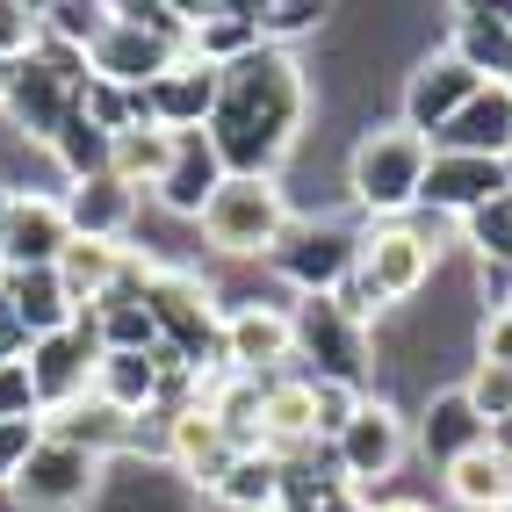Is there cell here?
<instances>
[{
  "mask_svg": "<svg viewBox=\"0 0 512 512\" xmlns=\"http://www.w3.org/2000/svg\"><path fill=\"white\" fill-rule=\"evenodd\" d=\"M260 440L275 455L311 448V440H318V412H311V383H303V375H275V383H267V397H260Z\"/></svg>",
  "mask_w": 512,
  "mask_h": 512,
  "instance_id": "obj_25",
  "label": "cell"
},
{
  "mask_svg": "<svg viewBox=\"0 0 512 512\" xmlns=\"http://www.w3.org/2000/svg\"><path fill=\"white\" fill-rule=\"evenodd\" d=\"M37 440H44V419H0V491L15 484V469L29 462Z\"/></svg>",
  "mask_w": 512,
  "mask_h": 512,
  "instance_id": "obj_39",
  "label": "cell"
},
{
  "mask_svg": "<svg viewBox=\"0 0 512 512\" xmlns=\"http://www.w3.org/2000/svg\"><path fill=\"white\" fill-rule=\"evenodd\" d=\"M94 311V332H101V354H152L159 347V325H152V311L138 296H101V303H87Z\"/></svg>",
  "mask_w": 512,
  "mask_h": 512,
  "instance_id": "obj_29",
  "label": "cell"
},
{
  "mask_svg": "<svg viewBox=\"0 0 512 512\" xmlns=\"http://www.w3.org/2000/svg\"><path fill=\"white\" fill-rule=\"evenodd\" d=\"M311 116V80H303L296 51L253 44L246 58L217 65V109L202 138L217 145L224 174H253V181H282V159L303 138Z\"/></svg>",
  "mask_w": 512,
  "mask_h": 512,
  "instance_id": "obj_1",
  "label": "cell"
},
{
  "mask_svg": "<svg viewBox=\"0 0 512 512\" xmlns=\"http://www.w3.org/2000/svg\"><path fill=\"white\" fill-rule=\"evenodd\" d=\"M296 361V339H289V311L282 303H231L224 311V368L231 375H253V383H275Z\"/></svg>",
  "mask_w": 512,
  "mask_h": 512,
  "instance_id": "obj_12",
  "label": "cell"
},
{
  "mask_svg": "<svg viewBox=\"0 0 512 512\" xmlns=\"http://www.w3.org/2000/svg\"><path fill=\"white\" fill-rule=\"evenodd\" d=\"M8 80H15V58H0V101H8Z\"/></svg>",
  "mask_w": 512,
  "mask_h": 512,
  "instance_id": "obj_46",
  "label": "cell"
},
{
  "mask_svg": "<svg viewBox=\"0 0 512 512\" xmlns=\"http://www.w3.org/2000/svg\"><path fill=\"white\" fill-rule=\"evenodd\" d=\"M275 476H282V455L275 448H246V455H231V469L217 476V505L224 512H267L275 505Z\"/></svg>",
  "mask_w": 512,
  "mask_h": 512,
  "instance_id": "obj_27",
  "label": "cell"
},
{
  "mask_svg": "<svg viewBox=\"0 0 512 512\" xmlns=\"http://www.w3.org/2000/svg\"><path fill=\"white\" fill-rule=\"evenodd\" d=\"M37 8H22V0H0V58H29L37 51Z\"/></svg>",
  "mask_w": 512,
  "mask_h": 512,
  "instance_id": "obj_40",
  "label": "cell"
},
{
  "mask_svg": "<svg viewBox=\"0 0 512 512\" xmlns=\"http://www.w3.org/2000/svg\"><path fill=\"white\" fill-rule=\"evenodd\" d=\"M44 433L65 440V448H87L94 462L138 448V419L116 412V404H101V397H80V404H65V412H44Z\"/></svg>",
  "mask_w": 512,
  "mask_h": 512,
  "instance_id": "obj_22",
  "label": "cell"
},
{
  "mask_svg": "<svg viewBox=\"0 0 512 512\" xmlns=\"http://www.w3.org/2000/svg\"><path fill=\"white\" fill-rule=\"evenodd\" d=\"M498 318H512V289H505V296H498Z\"/></svg>",
  "mask_w": 512,
  "mask_h": 512,
  "instance_id": "obj_47",
  "label": "cell"
},
{
  "mask_svg": "<svg viewBox=\"0 0 512 512\" xmlns=\"http://www.w3.org/2000/svg\"><path fill=\"white\" fill-rule=\"evenodd\" d=\"M311 383V375H303ZM368 390H347V383H311V412H318V440H339V426H347L361 412Z\"/></svg>",
  "mask_w": 512,
  "mask_h": 512,
  "instance_id": "obj_38",
  "label": "cell"
},
{
  "mask_svg": "<svg viewBox=\"0 0 512 512\" xmlns=\"http://www.w3.org/2000/svg\"><path fill=\"white\" fill-rule=\"evenodd\" d=\"M145 311L159 325V347L188 375H217L224 368V311H217V289L202 282L195 267H159L152 289H145Z\"/></svg>",
  "mask_w": 512,
  "mask_h": 512,
  "instance_id": "obj_3",
  "label": "cell"
},
{
  "mask_svg": "<svg viewBox=\"0 0 512 512\" xmlns=\"http://www.w3.org/2000/svg\"><path fill=\"white\" fill-rule=\"evenodd\" d=\"M116 267H123V246H101V238H73V246L58 253V282H65V296H73L80 311H87V303L109 296Z\"/></svg>",
  "mask_w": 512,
  "mask_h": 512,
  "instance_id": "obj_28",
  "label": "cell"
},
{
  "mask_svg": "<svg viewBox=\"0 0 512 512\" xmlns=\"http://www.w3.org/2000/svg\"><path fill=\"white\" fill-rule=\"evenodd\" d=\"M462 246L484 260V267H505V260H512V188L491 195L484 210H469V217H462Z\"/></svg>",
  "mask_w": 512,
  "mask_h": 512,
  "instance_id": "obj_35",
  "label": "cell"
},
{
  "mask_svg": "<svg viewBox=\"0 0 512 512\" xmlns=\"http://www.w3.org/2000/svg\"><path fill=\"white\" fill-rule=\"evenodd\" d=\"M476 361H484V368H512V318L484 311V325H476Z\"/></svg>",
  "mask_w": 512,
  "mask_h": 512,
  "instance_id": "obj_42",
  "label": "cell"
},
{
  "mask_svg": "<svg viewBox=\"0 0 512 512\" xmlns=\"http://www.w3.org/2000/svg\"><path fill=\"white\" fill-rule=\"evenodd\" d=\"M289 339H296V361H303L296 375L368 390V375H375V332L354 325L332 296H296L289 303Z\"/></svg>",
  "mask_w": 512,
  "mask_h": 512,
  "instance_id": "obj_4",
  "label": "cell"
},
{
  "mask_svg": "<svg viewBox=\"0 0 512 512\" xmlns=\"http://www.w3.org/2000/svg\"><path fill=\"white\" fill-rule=\"evenodd\" d=\"M109 130H94L80 109L73 116H65V130H58V138H51V159H58V174H65V188H73V181H94V174H109Z\"/></svg>",
  "mask_w": 512,
  "mask_h": 512,
  "instance_id": "obj_32",
  "label": "cell"
},
{
  "mask_svg": "<svg viewBox=\"0 0 512 512\" xmlns=\"http://www.w3.org/2000/svg\"><path fill=\"white\" fill-rule=\"evenodd\" d=\"M505 174H512V159H505Z\"/></svg>",
  "mask_w": 512,
  "mask_h": 512,
  "instance_id": "obj_49",
  "label": "cell"
},
{
  "mask_svg": "<svg viewBox=\"0 0 512 512\" xmlns=\"http://www.w3.org/2000/svg\"><path fill=\"white\" fill-rule=\"evenodd\" d=\"M491 440V426L476 419V404L462 397V390H433L426 397V412H419V448H426V462H462V455H476Z\"/></svg>",
  "mask_w": 512,
  "mask_h": 512,
  "instance_id": "obj_23",
  "label": "cell"
},
{
  "mask_svg": "<svg viewBox=\"0 0 512 512\" xmlns=\"http://www.w3.org/2000/svg\"><path fill=\"white\" fill-rule=\"evenodd\" d=\"M375 512H433V505H419V498H390V505H375Z\"/></svg>",
  "mask_w": 512,
  "mask_h": 512,
  "instance_id": "obj_45",
  "label": "cell"
},
{
  "mask_svg": "<svg viewBox=\"0 0 512 512\" xmlns=\"http://www.w3.org/2000/svg\"><path fill=\"white\" fill-rule=\"evenodd\" d=\"M448 51L484 87H512V8H455V44Z\"/></svg>",
  "mask_w": 512,
  "mask_h": 512,
  "instance_id": "obj_21",
  "label": "cell"
},
{
  "mask_svg": "<svg viewBox=\"0 0 512 512\" xmlns=\"http://www.w3.org/2000/svg\"><path fill=\"white\" fill-rule=\"evenodd\" d=\"M505 188H512L505 159H462V152H433V159H426V188H419V202L462 224L469 210H484V202H491V195H505Z\"/></svg>",
  "mask_w": 512,
  "mask_h": 512,
  "instance_id": "obj_17",
  "label": "cell"
},
{
  "mask_svg": "<svg viewBox=\"0 0 512 512\" xmlns=\"http://www.w3.org/2000/svg\"><path fill=\"white\" fill-rule=\"evenodd\" d=\"M94 498H101V462L87 448L51 440V433L29 448V462L15 469V484H8L15 512H87Z\"/></svg>",
  "mask_w": 512,
  "mask_h": 512,
  "instance_id": "obj_7",
  "label": "cell"
},
{
  "mask_svg": "<svg viewBox=\"0 0 512 512\" xmlns=\"http://www.w3.org/2000/svg\"><path fill=\"white\" fill-rule=\"evenodd\" d=\"M462 397L476 404V419H484V426H505L512 419V368H484V361H476V375L462 383Z\"/></svg>",
  "mask_w": 512,
  "mask_h": 512,
  "instance_id": "obj_37",
  "label": "cell"
},
{
  "mask_svg": "<svg viewBox=\"0 0 512 512\" xmlns=\"http://www.w3.org/2000/svg\"><path fill=\"white\" fill-rule=\"evenodd\" d=\"M476 87H484V80H476L455 51H426L412 73H404V116H397V123H404V130H419V138H433V130L448 123Z\"/></svg>",
  "mask_w": 512,
  "mask_h": 512,
  "instance_id": "obj_14",
  "label": "cell"
},
{
  "mask_svg": "<svg viewBox=\"0 0 512 512\" xmlns=\"http://www.w3.org/2000/svg\"><path fill=\"white\" fill-rule=\"evenodd\" d=\"M166 159H174V138H166L159 123H138V130H123V138L109 145V174L123 181V188H159V174H166Z\"/></svg>",
  "mask_w": 512,
  "mask_h": 512,
  "instance_id": "obj_30",
  "label": "cell"
},
{
  "mask_svg": "<svg viewBox=\"0 0 512 512\" xmlns=\"http://www.w3.org/2000/svg\"><path fill=\"white\" fill-rule=\"evenodd\" d=\"M267 512H275V505H267Z\"/></svg>",
  "mask_w": 512,
  "mask_h": 512,
  "instance_id": "obj_51",
  "label": "cell"
},
{
  "mask_svg": "<svg viewBox=\"0 0 512 512\" xmlns=\"http://www.w3.org/2000/svg\"><path fill=\"white\" fill-rule=\"evenodd\" d=\"M354 275L383 296V311H390V303H412L426 289V275H433V238L412 231V224H368Z\"/></svg>",
  "mask_w": 512,
  "mask_h": 512,
  "instance_id": "obj_11",
  "label": "cell"
},
{
  "mask_svg": "<svg viewBox=\"0 0 512 512\" xmlns=\"http://www.w3.org/2000/svg\"><path fill=\"white\" fill-rule=\"evenodd\" d=\"M448 498L469 505V512H498V505H512V462H498L491 448H476V455L448 462Z\"/></svg>",
  "mask_w": 512,
  "mask_h": 512,
  "instance_id": "obj_31",
  "label": "cell"
},
{
  "mask_svg": "<svg viewBox=\"0 0 512 512\" xmlns=\"http://www.w3.org/2000/svg\"><path fill=\"white\" fill-rule=\"evenodd\" d=\"M94 361H101L94 311H80L73 325L51 332V339H29V383H37V404H44V412H65V404H80V397H87Z\"/></svg>",
  "mask_w": 512,
  "mask_h": 512,
  "instance_id": "obj_10",
  "label": "cell"
},
{
  "mask_svg": "<svg viewBox=\"0 0 512 512\" xmlns=\"http://www.w3.org/2000/svg\"><path fill=\"white\" fill-rule=\"evenodd\" d=\"M8 195H15V188H8V181H0V210H8Z\"/></svg>",
  "mask_w": 512,
  "mask_h": 512,
  "instance_id": "obj_48",
  "label": "cell"
},
{
  "mask_svg": "<svg viewBox=\"0 0 512 512\" xmlns=\"http://www.w3.org/2000/svg\"><path fill=\"white\" fill-rule=\"evenodd\" d=\"M0 419H44L37 383H29V361H8V368H0Z\"/></svg>",
  "mask_w": 512,
  "mask_h": 512,
  "instance_id": "obj_41",
  "label": "cell"
},
{
  "mask_svg": "<svg viewBox=\"0 0 512 512\" xmlns=\"http://www.w3.org/2000/svg\"><path fill=\"white\" fill-rule=\"evenodd\" d=\"M37 29L51 44H65V51H94L101 44V29H109V8L101 0H51V8H37Z\"/></svg>",
  "mask_w": 512,
  "mask_h": 512,
  "instance_id": "obj_33",
  "label": "cell"
},
{
  "mask_svg": "<svg viewBox=\"0 0 512 512\" xmlns=\"http://www.w3.org/2000/svg\"><path fill=\"white\" fill-rule=\"evenodd\" d=\"M498 512H512V505H498Z\"/></svg>",
  "mask_w": 512,
  "mask_h": 512,
  "instance_id": "obj_50",
  "label": "cell"
},
{
  "mask_svg": "<svg viewBox=\"0 0 512 512\" xmlns=\"http://www.w3.org/2000/svg\"><path fill=\"white\" fill-rule=\"evenodd\" d=\"M8 361H29V332H22L8 311H0V368H8Z\"/></svg>",
  "mask_w": 512,
  "mask_h": 512,
  "instance_id": "obj_43",
  "label": "cell"
},
{
  "mask_svg": "<svg viewBox=\"0 0 512 512\" xmlns=\"http://www.w3.org/2000/svg\"><path fill=\"white\" fill-rule=\"evenodd\" d=\"M181 51L174 44H159V37H145L138 22H123V15H109V29H101V44L87 51V80H116V87H152L166 65H174Z\"/></svg>",
  "mask_w": 512,
  "mask_h": 512,
  "instance_id": "obj_19",
  "label": "cell"
},
{
  "mask_svg": "<svg viewBox=\"0 0 512 512\" xmlns=\"http://www.w3.org/2000/svg\"><path fill=\"white\" fill-rule=\"evenodd\" d=\"M202 238L231 260H267L275 238L289 231V188L282 181H253V174H224V188L210 195V210L195 217Z\"/></svg>",
  "mask_w": 512,
  "mask_h": 512,
  "instance_id": "obj_5",
  "label": "cell"
},
{
  "mask_svg": "<svg viewBox=\"0 0 512 512\" xmlns=\"http://www.w3.org/2000/svg\"><path fill=\"white\" fill-rule=\"evenodd\" d=\"M210 109H217V65H202V58H174V65L145 87V116L166 130V138L210 130Z\"/></svg>",
  "mask_w": 512,
  "mask_h": 512,
  "instance_id": "obj_15",
  "label": "cell"
},
{
  "mask_svg": "<svg viewBox=\"0 0 512 512\" xmlns=\"http://www.w3.org/2000/svg\"><path fill=\"white\" fill-rule=\"evenodd\" d=\"M426 159L433 145L404 123H368L354 138V159H347V188L361 202V217L375 224H404V210H419V188H426Z\"/></svg>",
  "mask_w": 512,
  "mask_h": 512,
  "instance_id": "obj_2",
  "label": "cell"
},
{
  "mask_svg": "<svg viewBox=\"0 0 512 512\" xmlns=\"http://www.w3.org/2000/svg\"><path fill=\"white\" fill-rule=\"evenodd\" d=\"M8 318L29 332V339H51L80 318V303L65 296L58 267H22V275H8Z\"/></svg>",
  "mask_w": 512,
  "mask_h": 512,
  "instance_id": "obj_24",
  "label": "cell"
},
{
  "mask_svg": "<svg viewBox=\"0 0 512 512\" xmlns=\"http://www.w3.org/2000/svg\"><path fill=\"white\" fill-rule=\"evenodd\" d=\"M426 145L462 152V159H512V87H476Z\"/></svg>",
  "mask_w": 512,
  "mask_h": 512,
  "instance_id": "obj_16",
  "label": "cell"
},
{
  "mask_svg": "<svg viewBox=\"0 0 512 512\" xmlns=\"http://www.w3.org/2000/svg\"><path fill=\"white\" fill-rule=\"evenodd\" d=\"M80 116H87L94 130H109V138L152 123V116H145V94H138V87H116V80H87V87H80Z\"/></svg>",
  "mask_w": 512,
  "mask_h": 512,
  "instance_id": "obj_34",
  "label": "cell"
},
{
  "mask_svg": "<svg viewBox=\"0 0 512 512\" xmlns=\"http://www.w3.org/2000/svg\"><path fill=\"white\" fill-rule=\"evenodd\" d=\"M224 188V159L217 145L202 138V130H188V138H174V159H166V174H159V210H174V217H202L210 210V195Z\"/></svg>",
  "mask_w": 512,
  "mask_h": 512,
  "instance_id": "obj_20",
  "label": "cell"
},
{
  "mask_svg": "<svg viewBox=\"0 0 512 512\" xmlns=\"http://www.w3.org/2000/svg\"><path fill=\"white\" fill-rule=\"evenodd\" d=\"M80 87H87V80H65L58 65H44L37 51L15 58L8 101H0V109H8V130H15L22 145H44V152H51V138L65 130V116L80 109Z\"/></svg>",
  "mask_w": 512,
  "mask_h": 512,
  "instance_id": "obj_9",
  "label": "cell"
},
{
  "mask_svg": "<svg viewBox=\"0 0 512 512\" xmlns=\"http://www.w3.org/2000/svg\"><path fill=\"white\" fill-rule=\"evenodd\" d=\"M325 15H332V8H318V0H275V8H253L260 44H275V51H289L296 37H318Z\"/></svg>",
  "mask_w": 512,
  "mask_h": 512,
  "instance_id": "obj_36",
  "label": "cell"
},
{
  "mask_svg": "<svg viewBox=\"0 0 512 512\" xmlns=\"http://www.w3.org/2000/svg\"><path fill=\"white\" fill-rule=\"evenodd\" d=\"M318 512H375V498H361L354 484H339V491H332V498H325Z\"/></svg>",
  "mask_w": 512,
  "mask_h": 512,
  "instance_id": "obj_44",
  "label": "cell"
},
{
  "mask_svg": "<svg viewBox=\"0 0 512 512\" xmlns=\"http://www.w3.org/2000/svg\"><path fill=\"white\" fill-rule=\"evenodd\" d=\"M138 188H123L116 174H94V181H73L58 195L65 210V231L73 238H101V246H130V224H138Z\"/></svg>",
  "mask_w": 512,
  "mask_h": 512,
  "instance_id": "obj_18",
  "label": "cell"
},
{
  "mask_svg": "<svg viewBox=\"0 0 512 512\" xmlns=\"http://www.w3.org/2000/svg\"><path fill=\"white\" fill-rule=\"evenodd\" d=\"M404 448H412V419H404L390 397H361V412L339 426V440H332V462H339V476H347L361 498H375V484L397 476Z\"/></svg>",
  "mask_w": 512,
  "mask_h": 512,
  "instance_id": "obj_8",
  "label": "cell"
},
{
  "mask_svg": "<svg viewBox=\"0 0 512 512\" xmlns=\"http://www.w3.org/2000/svg\"><path fill=\"white\" fill-rule=\"evenodd\" d=\"M267 267H275L296 296H332L361 267V231L339 224V217H289V231L275 238Z\"/></svg>",
  "mask_w": 512,
  "mask_h": 512,
  "instance_id": "obj_6",
  "label": "cell"
},
{
  "mask_svg": "<svg viewBox=\"0 0 512 512\" xmlns=\"http://www.w3.org/2000/svg\"><path fill=\"white\" fill-rule=\"evenodd\" d=\"M260 44V22L253 8H188V58L202 65H231Z\"/></svg>",
  "mask_w": 512,
  "mask_h": 512,
  "instance_id": "obj_26",
  "label": "cell"
},
{
  "mask_svg": "<svg viewBox=\"0 0 512 512\" xmlns=\"http://www.w3.org/2000/svg\"><path fill=\"white\" fill-rule=\"evenodd\" d=\"M65 246H73V231H65L58 195L15 188L8 210H0V267H8V275H22V267H58Z\"/></svg>",
  "mask_w": 512,
  "mask_h": 512,
  "instance_id": "obj_13",
  "label": "cell"
}]
</instances>
